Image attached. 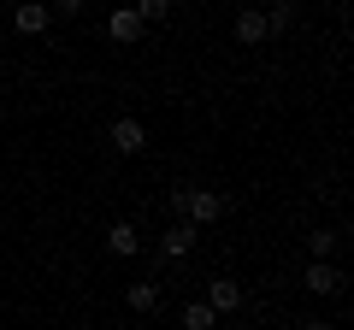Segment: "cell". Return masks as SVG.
<instances>
[{"mask_svg":"<svg viewBox=\"0 0 354 330\" xmlns=\"http://www.w3.org/2000/svg\"><path fill=\"white\" fill-rule=\"evenodd\" d=\"M225 195H218V189H201V183H189V189H171V213L177 218H183V224H195V230H201V224H213V218H225Z\"/></svg>","mask_w":354,"mask_h":330,"instance_id":"cell-1","label":"cell"},{"mask_svg":"<svg viewBox=\"0 0 354 330\" xmlns=\"http://www.w3.org/2000/svg\"><path fill=\"white\" fill-rule=\"evenodd\" d=\"M301 289H307V295H325V301H330V295H342V271L330 266V260H307Z\"/></svg>","mask_w":354,"mask_h":330,"instance_id":"cell-2","label":"cell"},{"mask_svg":"<svg viewBox=\"0 0 354 330\" xmlns=\"http://www.w3.org/2000/svg\"><path fill=\"white\" fill-rule=\"evenodd\" d=\"M195 236H201V230H195V224H171V230H165V236H160V260H189Z\"/></svg>","mask_w":354,"mask_h":330,"instance_id":"cell-3","label":"cell"},{"mask_svg":"<svg viewBox=\"0 0 354 330\" xmlns=\"http://www.w3.org/2000/svg\"><path fill=\"white\" fill-rule=\"evenodd\" d=\"M207 307H213L218 318H225V313H236V307H242V283H230V278H213V283H207Z\"/></svg>","mask_w":354,"mask_h":330,"instance_id":"cell-4","label":"cell"},{"mask_svg":"<svg viewBox=\"0 0 354 330\" xmlns=\"http://www.w3.org/2000/svg\"><path fill=\"white\" fill-rule=\"evenodd\" d=\"M106 254H118V260L142 254V236H136V224H130V218H118V224L106 230Z\"/></svg>","mask_w":354,"mask_h":330,"instance_id":"cell-5","label":"cell"},{"mask_svg":"<svg viewBox=\"0 0 354 330\" xmlns=\"http://www.w3.org/2000/svg\"><path fill=\"white\" fill-rule=\"evenodd\" d=\"M113 148L118 153H142V148H148V130H142L136 118H118V124H113Z\"/></svg>","mask_w":354,"mask_h":330,"instance_id":"cell-6","label":"cell"},{"mask_svg":"<svg viewBox=\"0 0 354 330\" xmlns=\"http://www.w3.org/2000/svg\"><path fill=\"white\" fill-rule=\"evenodd\" d=\"M12 24L24 30V36H41V30L53 24V12H48V6H41V0H36V6H18V12H12Z\"/></svg>","mask_w":354,"mask_h":330,"instance_id":"cell-7","label":"cell"},{"mask_svg":"<svg viewBox=\"0 0 354 330\" xmlns=\"http://www.w3.org/2000/svg\"><path fill=\"white\" fill-rule=\"evenodd\" d=\"M106 30H113V41H136V36H142V18H136V6H118V12L106 18Z\"/></svg>","mask_w":354,"mask_h":330,"instance_id":"cell-8","label":"cell"},{"mask_svg":"<svg viewBox=\"0 0 354 330\" xmlns=\"http://www.w3.org/2000/svg\"><path fill=\"white\" fill-rule=\"evenodd\" d=\"M236 41L242 48H260L266 41V18L260 12H236Z\"/></svg>","mask_w":354,"mask_h":330,"instance_id":"cell-9","label":"cell"},{"mask_svg":"<svg viewBox=\"0 0 354 330\" xmlns=\"http://www.w3.org/2000/svg\"><path fill=\"white\" fill-rule=\"evenodd\" d=\"M266 36H283V30H290L295 24V6H290V0H278V6H266Z\"/></svg>","mask_w":354,"mask_h":330,"instance_id":"cell-10","label":"cell"},{"mask_svg":"<svg viewBox=\"0 0 354 330\" xmlns=\"http://www.w3.org/2000/svg\"><path fill=\"white\" fill-rule=\"evenodd\" d=\"M213 324H218V313H213L207 301H189V307H183V330H213Z\"/></svg>","mask_w":354,"mask_h":330,"instance_id":"cell-11","label":"cell"},{"mask_svg":"<svg viewBox=\"0 0 354 330\" xmlns=\"http://www.w3.org/2000/svg\"><path fill=\"white\" fill-rule=\"evenodd\" d=\"M160 307V283H130V313H153Z\"/></svg>","mask_w":354,"mask_h":330,"instance_id":"cell-12","label":"cell"},{"mask_svg":"<svg viewBox=\"0 0 354 330\" xmlns=\"http://www.w3.org/2000/svg\"><path fill=\"white\" fill-rule=\"evenodd\" d=\"M330 248H337V230H313L307 236V260H330Z\"/></svg>","mask_w":354,"mask_h":330,"instance_id":"cell-13","label":"cell"},{"mask_svg":"<svg viewBox=\"0 0 354 330\" xmlns=\"http://www.w3.org/2000/svg\"><path fill=\"white\" fill-rule=\"evenodd\" d=\"M165 12H171V6H165V0H142V6H136V18H142V24H160Z\"/></svg>","mask_w":354,"mask_h":330,"instance_id":"cell-14","label":"cell"},{"mask_svg":"<svg viewBox=\"0 0 354 330\" xmlns=\"http://www.w3.org/2000/svg\"><path fill=\"white\" fill-rule=\"evenodd\" d=\"M53 18H83V0H59V6H48Z\"/></svg>","mask_w":354,"mask_h":330,"instance_id":"cell-15","label":"cell"},{"mask_svg":"<svg viewBox=\"0 0 354 330\" xmlns=\"http://www.w3.org/2000/svg\"><path fill=\"white\" fill-rule=\"evenodd\" d=\"M301 330H337V324H325V318H307V324Z\"/></svg>","mask_w":354,"mask_h":330,"instance_id":"cell-16","label":"cell"}]
</instances>
